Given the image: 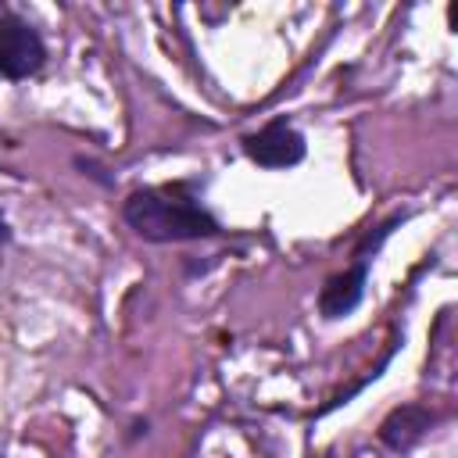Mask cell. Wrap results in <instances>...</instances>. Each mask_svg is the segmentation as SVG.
I'll list each match as a JSON object with an SVG mask.
<instances>
[{
	"instance_id": "cell-1",
	"label": "cell",
	"mask_w": 458,
	"mask_h": 458,
	"mask_svg": "<svg viewBox=\"0 0 458 458\" xmlns=\"http://www.w3.org/2000/svg\"><path fill=\"white\" fill-rule=\"evenodd\" d=\"M122 218L140 240H150V243L211 240L222 233L218 218L193 197L186 182L132 190L122 200Z\"/></svg>"
},
{
	"instance_id": "cell-2",
	"label": "cell",
	"mask_w": 458,
	"mask_h": 458,
	"mask_svg": "<svg viewBox=\"0 0 458 458\" xmlns=\"http://www.w3.org/2000/svg\"><path fill=\"white\" fill-rule=\"evenodd\" d=\"M43 61H47V47H43L39 32L14 14L0 18V75L29 79L43 68Z\"/></svg>"
},
{
	"instance_id": "cell-3",
	"label": "cell",
	"mask_w": 458,
	"mask_h": 458,
	"mask_svg": "<svg viewBox=\"0 0 458 458\" xmlns=\"http://www.w3.org/2000/svg\"><path fill=\"white\" fill-rule=\"evenodd\" d=\"M304 136L290 122H268L265 129L243 136V154L261 168H293L304 161Z\"/></svg>"
},
{
	"instance_id": "cell-4",
	"label": "cell",
	"mask_w": 458,
	"mask_h": 458,
	"mask_svg": "<svg viewBox=\"0 0 458 458\" xmlns=\"http://www.w3.org/2000/svg\"><path fill=\"white\" fill-rule=\"evenodd\" d=\"M365 283H369V258H358L351 268L329 276L326 286L318 290V315L322 318L351 315L361 304V297H365Z\"/></svg>"
},
{
	"instance_id": "cell-5",
	"label": "cell",
	"mask_w": 458,
	"mask_h": 458,
	"mask_svg": "<svg viewBox=\"0 0 458 458\" xmlns=\"http://www.w3.org/2000/svg\"><path fill=\"white\" fill-rule=\"evenodd\" d=\"M433 422H437V415H433L429 408H422V404H401V408H394V411L383 419L379 440H383L390 451L404 454V451H411V447L429 433Z\"/></svg>"
},
{
	"instance_id": "cell-6",
	"label": "cell",
	"mask_w": 458,
	"mask_h": 458,
	"mask_svg": "<svg viewBox=\"0 0 458 458\" xmlns=\"http://www.w3.org/2000/svg\"><path fill=\"white\" fill-rule=\"evenodd\" d=\"M7 240H11V229H7V222L0 218V243H7Z\"/></svg>"
}]
</instances>
